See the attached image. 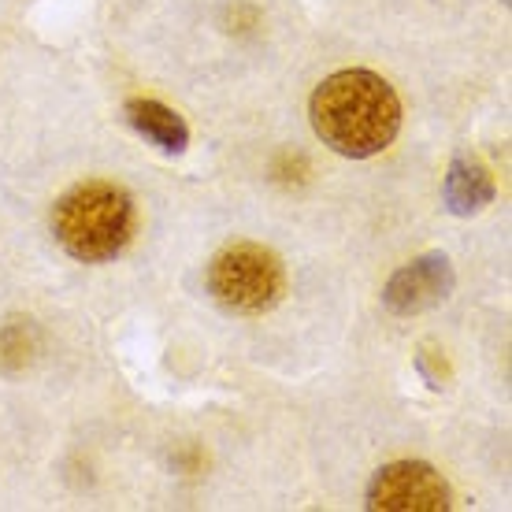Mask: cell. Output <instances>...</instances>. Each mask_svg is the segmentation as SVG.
<instances>
[{
	"label": "cell",
	"mask_w": 512,
	"mask_h": 512,
	"mask_svg": "<svg viewBox=\"0 0 512 512\" xmlns=\"http://www.w3.org/2000/svg\"><path fill=\"white\" fill-rule=\"evenodd\" d=\"M205 286L223 312L264 316L286 294V268L268 245L231 242L208 260Z\"/></svg>",
	"instance_id": "obj_3"
},
{
	"label": "cell",
	"mask_w": 512,
	"mask_h": 512,
	"mask_svg": "<svg viewBox=\"0 0 512 512\" xmlns=\"http://www.w3.org/2000/svg\"><path fill=\"white\" fill-rule=\"evenodd\" d=\"M26 334H30V327H23V323H12V327L0 331V368L8 364V357H15V368L30 360V342H26Z\"/></svg>",
	"instance_id": "obj_8"
},
{
	"label": "cell",
	"mask_w": 512,
	"mask_h": 512,
	"mask_svg": "<svg viewBox=\"0 0 512 512\" xmlns=\"http://www.w3.org/2000/svg\"><path fill=\"white\" fill-rule=\"evenodd\" d=\"M494 179L483 167V160H475L472 153H457L449 160L446 182H442V201L453 216H479L483 208L494 201Z\"/></svg>",
	"instance_id": "obj_6"
},
{
	"label": "cell",
	"mask_w": 512,
	"mask_h": 512,
	"mask_svg": "<svg viewBox=\"0 0 512 512\" xmlns=\"http://www.w3.org/2000/svg\"><path fill=\"white\" fill-rule=\"evenodd\" d=\"M453 505V490L435 464L394 461L383 464L368 483L372 512H446Z\"/></svg>",
	"instance_id": "obj_4"
},
{
	"label": "cell",
	"mask_w": 512,
	"mask_h": 512,
	"mask_svg": "<svg viewBox=\"0 0 512 512\" xmlns=\"http://www.w3.org/2000/svg\"><path fill=\"white\" fill-rule=\"evenodd\" d=\"M56 245L78 264H108L134 238L138 205L127 186L108 179H86L64 190L52 205Z\"/></svg>",
	"instance_id": "obj_2"
},
{
	"label": "cell",
	"mask_w": 512,
	"mask_h": 512,
	"mask_svg": "<svg viewBox=\"0 0 512 512\" xmlns=\"http://www.w3.org/2000/svg\"><path fill=\"white\" fill-rule=\"evenodd\" d=\"M308 119L316 138L349 160H368L390 149L401 130V101L375 71H334L312 90Z\"/></svg>",
	"instance_id": "obj_1"
},
{
	"label": "cell",
	"mask_w": 512,
	"mask_h": 512,
	"mask_svg": "<svg viewBox=\"0 0 512 512\" xmlns=\"http://www.w3.org/2000/svg\"><path fill=\"white\" fill-rule=\"evenodd\" d=\"M453 294V264L446 253H423L412 264L390 275L383 290V305L394 316H420L442 305Z\"/></svg>",
	"instance_id": "obj_5"
},
{
	"label": "cell",
	"mask_w": 512,
	"mask_h": 512,
	"mask_svg": "<svg viewBox=\"0 0 512 512\" xmlns=\"http://www.w3.org/2000/svg\"><path fill=\"white\" fill-rule=\"evenodd\" d=\"M123 116H127V123L138 130L141 138L153 141L160 153H167V156L186 153L190 127H186V119H182L175 108H167V104H160V101H149V97H138V101L123 104Z\"/></svg>",
	"instance_id": "obj_7"
}]
</instances>
